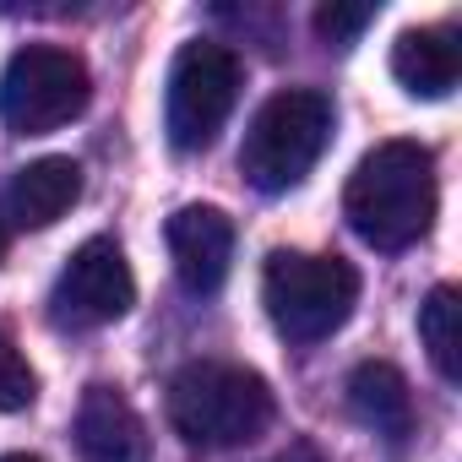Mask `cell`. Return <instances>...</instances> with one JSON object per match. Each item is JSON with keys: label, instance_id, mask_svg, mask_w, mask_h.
<instances>
[{"label": "cell", "instance_id": "obj_1", "mask_svg": "<svg viewBox=\"0 0 462 462\" xmlns=\"http://www.w3.org/2000/svg\"><path fill=\"white\" fill-rule=\"evenodd\" d=\"M343 217L370 251H408L435 223V158L419 142H381L343 190Z\"/></svg>", "mask_w": 462, "mask_h": 462}, {"label": "cell", "instance_id": "obj_2", "mask_svg": "<svg viewBox=\"0 0 462 462\" xmlns=\"http://www.w3.org/2000/svg\"><path fill=\"white\" fill-rule=\"evenodd\" d=\"M273 386L228 359H196L169 381V424L185 446L228 451L251 446L273 424Z\"/></svg>", "mask_w": 462, "mask_h": 462}, {"label": "cell", "instance_id": "obj_3", "mask_svg": "<svg viewBox=\"0 0 462 462\" xmlns=\"http://www.w3.org/2000/svg\"><path fill=\"white\" fill-rule=\"evenodd\" d=\"M332 98L321 88H289L273 93L240 142V174L245 185H256L262 196H283L294 185H305V174L321 163L327 142H332Z\"/></svg>", "mask_w": 462, "mask_h": 462}, {"label": "cell", "instance_id": "obj_4", "mask_svg": "<svg viewBox=\"0 0 462 462\" xmlns=\"http://www.w3.org/2000/svg\"><path fill=\"white\" fill-rule=\"evenodd\" d=\"M262 305L273 327L289 343H321L332 337L354 305H359V273L343 256H310V251H273L262 267Z\"/></svg>", "mask_w": 462, "mask_h": 462}, {"label": "cell", "instance_id": "obj_5", "mask_svg": "<svg viewBox=\"0 0 462 462\" xmlns=\"http://www.w3.org/2000/svg\"><path fill=\"white\" fill-rule=\"evenodd\" d=\"M93 104V77L77 50L28 44L0 71V120L17 136H50Z\"/></svg>", "mask_w": 462, "mask_h": 462}, {"label": "cell", "instance_id": "obj_6", "mask_svg": "<svg viewBox=\"0 0 462 462\" xmlns=\"http://www.w3.org/2000/svg\"><path fill=\"white\" fill-rule=\"evenodd\" d=\"M240 98V60L228 44L212 39H190L174 66H169V88H163V131L174 152H201L212 147V136L223 131V120L235 115Z\"/></svg>", "mask_w": 462, "mask_h": 462}, {"label": "cell", "instance_id": "obj_7", "mask_svg": "<svg viewBox=\"0 0 462 462\" xmlns=\"http://www.w3.org/2000/svg\"><path fill=\"white\" fill-rule=\"evenodd\" d=\"M131 305H136V278H131L125 251H120L109 235L82 240V245L71 251V262L60 267L55 294H50V316H55V327H66V332L109 327V321H120Z\"/></svg>", "mask_w": 462, "mask_h": 462}, {"label": "cell", "instance_id": "obj_8", "mask_svg": "<svg viewBox=\"0 0 462 462\" xmlns=\"http://www.w3.org/2000/svg\"><path fill=\"white\" fill-rule=\"evenodd\" d=\"M169 256H174V278L185 294H217L235 262V223L217 207H180L163 228Z\"/></svg>", "mask_w": 462, "mask_h": 462}, {"label": "cell", "instance_id": "obj_9", "mask_svg": "<svg viewBox=\"0 0 462 462\" xmlns=\"http://www.w3.org/2000/svg\"><path fill=\"white\" fill-rule=\"evenodd\" d=\"M71 435H77L82 462H147L142 413H136L115 386H88Z\"/></svg>", "mask_w": 462, "mask_h": 462}, {"label": "cell", "instance_id": "obj_10", "mask_svg": "<svg viewBox=\"0 0 462 462\" xmlns=\"http://www.w3.org/2000/svg\"><path fill=\"white\" fill-rule=\"evenodd\" d=\"M82 196V169L71 158H39L12 174L6 196H0V217L12 228H50L60 223Z\"/></svg>", "mask_w": 462, "mask_h": 462}, {"label": "cell", "instance_id": "obj_11", "mask_svg": "<svg viewBox=\"0 0 462 462\" xmlns=\"http://www.w3.org/2000/svg\"><path fill=\"white\" fill-rule=\"evenodd\" d=\"M348 408H354V419H359L375 440H386L392 451L408 446V435H413V392H408V381H402L397 365L365 359V365L348 375Z\"/></svg>", "mask_w": 462, "mask_h": 462}, {"label": "cell", "instance_id": "obj_12", "mask_svg": "<svg viewBox=\"0 0 462 462\" xmlns=\"http://www.w3.org/2000/svg\"><path fill=\"white\" fill-rule=\"evenodd\" d=\"M392 77L413 98H446L462 77V44L457 28H413L392 44Z\"/></svg>", "mask_w": 462, "mask_h": 462}, {"label": "cell", "instance_id": "obj_13", "mask_svg": "<svg viewBox=\"0 0 462 462\" xmlns=\"http://www.w3.org/2000/svg\"><path fill=\"white\" fill-rule=\"evenodd\" d=\"M419 343H424L435 375L457 386L462 381V300H457L451 283L424 294V305H419Z\"/></svg>", "mask_w": 462, "mask_h": 462}, {"label": "cell", "instance_id": "obj_14", "mask_svg": "<svg viewBox=\"0 0 462 462\" xmlns=\"http://www.w3.org/2000/svg\"><path fill=\"white\" fill-rule=\"evenodd\" d=\"M375 17H381L375 0H332V6H321V12H316V33H321L327 44L348 50V44H354Z\"/></svg>", "mask_w": 462, "mask_h": 462}, {"label": "cell", "instance_id": "obj_15", "mask_svg": "<svg viewBox=\"0 0 462 462\" xmlns=\"http://www.w3.org/2000/svg\"><path fill=\"white\" fill-rule=\"evenodd\" d=\"M39 397V375H33V365L23 359V348L0 332V413H17V408H28Z\"/></svg>", "mask_w": 462, "mask_h": 462}, {"label": "cell", "instance_id": "obj_16", "mask_svg": "<svg viewBox=\"0 0 462 462\" xmlns=\"http://www.w3.org/2000/svg\"><path fill=\"white\" fill-rule=\"evenodd\" d=\"M6 245H12V223L0 217V262H6Z\"/></svg>", "mask_w": 462, "mask_h": 462}, {"label": "cell", "instance_id": "obj_17", "mask_svg": "<svg viewBox=\"0 0 462 462\" xmlns=\"http://www.w3.org/2000/svg\"><path fill=\"white\" fill-rule=\"evenodd\" d=\"M0 462H44V457H33V451H6Z\"/></svg>", "mask_w": 462, "mask_h": 462}]
</instances>
